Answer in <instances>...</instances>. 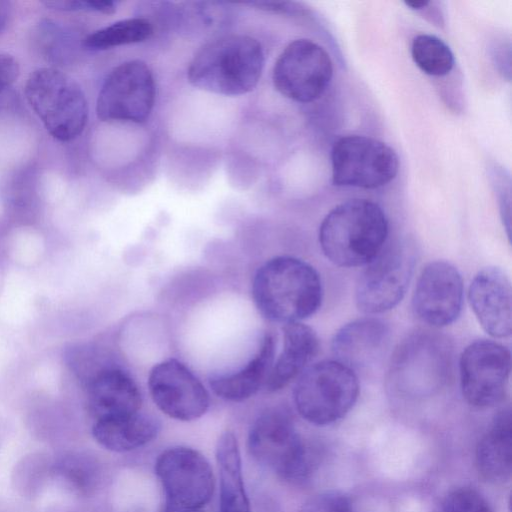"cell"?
<instances>
[{
    "instance_id": "cell-1",
    "label": "cell",
    "mask_w": 512,
    "mask_h": 512,
    "mask_svg": "<svg viewBox=\"0 0 512 512\" xmlns=\"http://www.w3.org/2000/svg\"><path fill=\"white\" fill-rule=\"evenodd\" d=\"M251 292L261 315L283 325L312 316L323 297L316 269L292 256H276L261 265L253 277Z\"/></svg>"
},
{
    "instance_id": "cell-2",
    "label": "cell",
    "mask_w": 512,
    "mask_h": 512,
    "mask_svg": "<svg viewBox=\"0 0 512 512\" xmlns=\"http://www.w3.org/2000/svg\"><path fill=\"white\" fill-rule=\"evenodd\" d=\"M388 221L381 207L367 199H350L335 206L319 228L324 255L340 267L367 265L383 249Z\"/></svg>"
},
{
    "instance_id": "cell-3",
    "label": "cell",
    "mask_w": 512,
    "mask_h": 512,
    "mask_svg": "<svg viewBox=\"0 0 512 512\" xmlns=\"http://www.w3.org/2000/svg\"><path fill=\"white\" fill-rule=\"evenodd\" d=\"M261 44L245 35L214 39L198 50L188 67V80L211 93L238 96L252 91L261 77Z\"/></svg>"
},
{
    "instance_id": "cell-4",
    "label": "cell",
    "mask_w": 512,
    "mask_h": 512,
    "mask_svg": "<svg viewBox=\"0 0 512 512\" xmlns=\"http://www.w3.org/2000/svg\"><path fill=\"white\" fill-rule=\"evenodd\" d=\"M248 449L260 464L295 484L306 481L318 464L317 450L301 437L283 407L268 408L255 419Z\"/></svg>"
},
{
    "instance_id": "cell-5",
    "label": "cell",
    "mask_w": 512,
    "mask_h": 512,
    "mask_svg": "<svg viewBox=\"0 0 512 512\" xmlns=\"http://www.w3.org/2000/svg\"><path fill=\"white\" fill-rule=\"evenodd\" d=\"M359 395L354 370L337 360L309 365L297 378L293 399L298 413L307 422L325 426L342 419Z\"/></svg>"
},
{
    "instance_id": "cell-6",
    "label": "cell",
    "mask_w": 512,
    "mask_h": 512,
    "mask_svg": "<svg viewBox=\"0 0 512 512\" xmlns=\"http://www.w3.org/2000/svg\"><path fill=\"white\" fill-rule=\"evenodd\" d=\"M24 91L30 107L55 139L71 141L83 132L87 100L70 76L55 68H39L28 77Z\"/></svg>"
},
{
    "instance_id": "cell-7",
    "label": "cell",
    "mask_w": 512,
    "mask_h": 512,
    "mask_svg": "<svg viewBox=\"0 0 512 512\" xmlns=\"http://www.w3.org/2000/svg\"><path fill=\"white\" fill-rule=\"evenodd\" d=\"M164 503L162 512H200L214 492V476L209 462L189 447H172L156 459Z\"/></svg>"
},
{
    "instance_id": "cell-8",
    "label": "cell",
    "mask_w": 512,
    "mask_h": 512,
    "mask_svg": "<svg viewBox=\"0 0 512 512\" xmlns=\"http://www.w3.org/2000/svg\"><path fill=\"white\" fill-rule=\"evenodd\" d=\"M332 182L337 186L375 189L392 181L399 169L395 150L372 137L347 135L332 147Z\"/></svg>"
},
{
    "instance_id": "cell-9",
    "label": "cell",
    "mask_w": 512,
    "mask_h": 512,
    "mask_svg": "<svg viewBox=\"0 0 512 512\" xmlns=\"http://www.w3.org/2000/svg\"><path fill=\"white\" fill-rule=\"evenodd\" d=\"M155 92L153 74L144 62H124L105 78L97 98V116L105 122H144L153 109Z\"/></svg>"
},
{
    "instance_id": "cell-10",
    "label": "cell",
    "mask_w": 512,
    "mask_h": 512,
    "mask_svg": "<svg viewBox=\"0 0 512 512\" xmlns=\"http://www.w3.org/2000/svg\"><path fill=\"white\" fill-rule=\"evenodd\" d=\"M415 266V251L406 246L383 247L366 265L356 285L355 302L367 314L394 308L404 297Z\"/></svg>"
},
{
    "instance_id": "cell-11",
    "label": "cell",
    "mask_w": 512,
    "mask_h": 512,
    "mask_svg": "<svg viewBox=\"0 0 512 512\" xmlns=\"http://www.w3.org/2000/svg\"><path fill=\"white\" fill-rule=\"evenodd\" d=\"M459 370L465 400L474 407H493L505 398L511 373V353L495 341L477 340L463 350Z\"/></svg>"
},
{
    "instance_id": "cell-12",
    "label": "cell",
    "mask_w": 512,
    "mask_h": 512,
    "mask_svg": "<svg viewBox=\"0 0 512 512\" xmlns=\"http://www.w3.org/2000/svg\"><path fill=\"white\" fill-rule=\"evenodd\" d=\"M332 76L329 54L309 39L289 43L273 69L275 88L283 96L301 103L318 99L328 88Z\"/></svg>"
},
{
    "instance_id": "cell-13",
    "label": "cell",
    "mask_w": 512,
    "mask_h": 512,
    "mask_svg": "<svg viewBox=\"0 0 512 512\" xmlns=\"http://www.w3.org/2000/svg\"><path fill=\"white\" fill-rule=\"evenodd\" d=\"M451 349L446 339L430 331H418L397 349L390 367V384L404 391H427L445 383Z\"/></svg>"
},
{
    "instance_id": "cell-14",
    "label": "cell",
    "mask_w": 512,
    "mask_h": 512,
    "mask_svg": "<svg viewBox=\"0 0 512 512\" xmlns=\"http://www.w3.org/2000/svg\"><path fill=\"white\" fill-rule=\"evenodd\" d=\"M148 388L155 405L179 421L196 420L209 408V394L202 382L174 358L154 365L148 376Z\"/></svg>"
},
{
    "instance_id": "cell-15",
    "label": "cell",
    "mask_w": 512,
    "mask_h": 512,
    "mask_svg": "<svg viewBox=\"0 0 512 512\" xmlns=\"http://www.w3.org/2000/svg\"><path fill=\"white\" fill-rule=\"evenodd\" d=\"M464 286L458 269L446 261L427 264L417 280L413 296L414 314L432 327H444L460 315Z\"/></svg>"
},
{
    "instance_id": "cell-16",
    "label": "cell",
    "mask_w": 512,
    "mask_h": 512,
    "mask_svg": "<svg viewBox=\"0 0 512 512\" xmlns=\"http://www.w3.org/2000/svg\"><path fill=\"white\" fill-rule=\"evenodd\" d=\"M470 306L482 328L494 338L512 332V288L499 267H485L473 278L468 291Z\"/></svg>"
},
{
    "instance_id": "cell-17",
    "label": "cell",
    "mask_w": 512,
    "mask_h": 512,
    "mask_svg": "<svg viewBox=\"0 0 512 512\" xmlns=\"http://www.w3.org/2000/svg\"><path fill=\"white\" fill-rule=\"evenodd\" d=\"M90 408L96 419L139 412L142 395L133 378L122 368L108 365L87 382Z\"/></svg>"
},
{
    "instance_id": "cell-18",
    "label": "cell",
    "mask_w": 512,
    "mask_h": 512,
    "mask_svg": "<svg viewBox=\"0 0 512 512\" xmlns=\"http://www.w3.org/2000/svg\"><path fill=\"white\" fill-rule=\"evenodd\" d=\"M389 342V328L378 318L366 317L352 321L339 329L332 340L335 360L352 370L373 364L383 354Z\"/></svg>"
},
{
    "instance_id": "cell-19",
    "label": "cell",
    "mask_w": 512,
    "mask_h": 512,
    "mask_svg": "<svg viewBox=\"0 0 512 512\" xmlns=\"http://www.w3.org/2000/svg\"><path fill=\"white\" fill-rule=\"evenodd\" d=\"M282 331V350L264 384L269 392L279 391L297 379L319 351V339L311 327L296 322L283 325Z\"/></svg>"
},
{
    "instance_id": "cell-20",
    "label": "cell",
    "mask_w": 512,
    "mask_h": 512,
    "mask_svg": "<svg viewBox=\"0 0 512 512\" xmlns=\"http://www.w3.org/2000/svg\"><path fill=\"white\" fill-rule=\"evenodd\" d=\"M275 338L267 333L256 352L242 368L210 377L209 385L218 397L241 402L256 394L264 386L275 359Z\"/></svg>"
},
{
    "instance_id": "cell-21",
    "label": "cell",
    "mask_w": 512,
    "mask_h": 512,
    "mask_svg": "<svg viewBox=\"0 0 512 512\" xmlns=\"http://www.w3.org/2000/svg\"><path fill=\"white\" fill-rule=\"evenodd\" d=\"M480 475L492 483H504L512 471V420L509 407L500 410L479 440L475 453Z\"/></svg>"
},
{
    "instance_id": "cell-22",
    "label": "cell",
    "mask_w": 512,
    "mask_h": 512,
    "mask_svg": "<svg viewBox=\"0 0 512 512\" xmlns=\"http://www.w3.org/2000/svg\"><path fill=\"white\" fill-rule=\"evenodd\" d=\"M154 416L136 412L129 415L96 419L93 435L106 449L127 452L151 442L160 431Z\"/></svg>"
},
{
    "instance_id": "cell-23",
    "label": "cell",
    "mask_w": 512,
    "mask_h": 512,
    "mask_svg": "<svg viewBox=\"0 0 512 512\" xmlns=\"http://www.w3.org/2000/svg\"><path fill=\"white\" fill-rule=\"evenodd\" d=\"M216 461L220 478L219 512H251L243 481L239 445L231 431L220 436Z\"/></svg>"
},
{
    "instance_id": "cell-24",
    "label": "cell",
    "mask_w": 512,
    "mask_h": 512,
    "mask_svg": "<svg viewBox=\"0 0 512 512\" xmlns=\"http://www.w3.org/2000/svg\"><path fill=\"white\" fill-rule=\"evenodd\" d=\"M153 33L152 25L143 18L117 21L88 35L84 45L91 50H105L147 40Z\"/></svg>"
},
{
    "instance_id": "cell-25",
    "label": "cell",
    "mask_w": 512,
    "mask_h": 512,
    "mask_svg": "<svg viewBox=\"0 0 512 512\" xmlns=\"http://www.w3.org/2000/svg\"><path fill=\"white\" fill-rule=\"evenodd\" d=\"M411 56L417 67L430 76H445L454 66V55L449 46L430 34H419L413 38Z\"/></svg>"
},
{
    "instance_id": "cell-26",
    "label": "cell",
    "mask_w": 512,
    "mask_h": 512,
    "mask_svg": "<svg viewBox=\"0 0 512 512\" xmlns=\"http://www.w3.org/2000/svg\"><path fill=\"white\" fill-rule=\"evenodd\" d=\"M440 512H492L484 496L471 487H459L443 499Z\"/></svg>"
},
{
    "instance_id": "cell-27",
    "label": "cell",
    "mask_w": 512,
    "mask_h": 512,
    "mask_svg": "<svg viewBox=\"0 0 512 512\" xmlns=\"http://www.w3.org/2000/svg\"><path fill=\"white\" fill-rule=\"evenodd\" d=\"M298 512H352V508L342 492L326 491L310 498Z\"/></svg>"
},
{
    "instance_id": "cell-28",
    "label": "cell",
    "mask_w": 512,
    "mask_h": 512,
    "mask_svg": "<svg viewBox=\"0 0 512 512\" xmlns=\"http://www.w3.org/2000/svg\"><path fill=\"white\" fill-rule=\"evenodd\" d=\"M19 75L17 60L6 53H0V92L11 86Z\"/></svg>"
},
{
    "instance_id": "cell-29",
    "label": "cell",
    "mask_w": 512,
    "mask_h": 512,
    "mask_svg": "<svg viewBox=\"0 0 512 512\" xmlns=\"http://www.w3.org/2000/svg\"><path fill=\"white\" fill-rule=\"evenodd\" d=\"M114 1L104 0H76L75 11H92L102 14H113L116 11Z\"/></svg>"
},
{
    "instance_id": "cell-30",
    "label": "cell",
    "mask_w": 512,
    "mask_h": 512,
    "mask_svg": "<svg viewBox=\"0 0 512 512\" xmlns=\"http://www.w3.org/2000/svg\"><path fill=\"white\" fill-rule=\"evenodd\" d=\"M430 2L429 1H406L405 4L413 10H422Z\"/></svg>"
}]
</instances>
